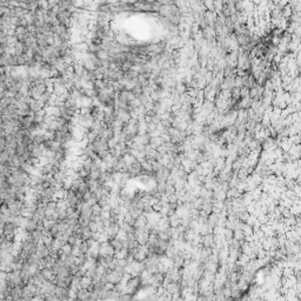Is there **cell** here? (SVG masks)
Segmentation results:
<instances>
[{
	"label": "cell",
	"instance_id": "1",
	"mask_svg": "<svg viewBox=\"0 0 301 301\" xmlns=\"http://www.w3.org/2000/svg\"><path fill=\"white\" fill-rule=\"evenodd\" d=\"M91 211H92V217H100L104 208H102V206L100 205V203L96 202L91 207Z\"/></svg>",
	"mask_w": 301,
	"mask_h": 301
}]
</instances>
